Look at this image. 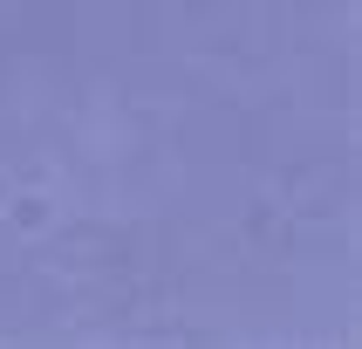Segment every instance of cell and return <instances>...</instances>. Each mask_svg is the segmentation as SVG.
<instances>
[]
</instances>
